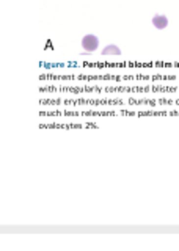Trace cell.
Masks as SVG:
<instances>
[{
    "instance_id": "cell-1",
    "label": "cell",
    "mask_w": 179,
    "mask_h": 251,
    "mask_svg": "<svg viewBox=\"0 0 179 251\" xmlns=\"http://www.w3.org/2000/svg\"><path fill=\"white\" fill-rule=\"evenodd\" d=\"M82 47L87 52H95L99 47V38L96 35H85L82 38Z\"/></svg>"
},
{
    "instance_id": "cell-3",
    "label": "cell",
    "mask_w": 179,
    "mask_h": 251,
    "mask_svg": "<svg viewBox=\"0 0 179 251\" xmlns=\"http://www.w3.org/2000/svg\"><path fill=\"white\" fill-rule=\"evenodd\" d=\"M120 53H121L120 47H118V46H115V44L105 46V47H104V50H102V55H120Z\"/></svg>"
},
{
    "instance_id": "cell-2",
    "label": "cell",
    "mask_w": 179,
    "mask_h": 251,
    "mask_svg": "<svg viewBox=\"0 0 179 251\" xmlns=\"http://www.w3.org/2000/svg\"><path fill=\"white\" fill-rule=\"evenodd\" d=\"M153 25L157 28V30H163L167 25H168V19H167V16H163V14H155L154 18H153Z\"/></svg>"
}]
</instances>
